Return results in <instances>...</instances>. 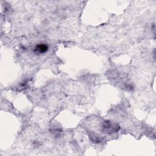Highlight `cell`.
Instances as JSON below:
<instances>
[{
  "label": "cell",
  "mask_w": 156,
  "mask_h": 156,
  "mask_svg": "<svg viewBox=\"0 0 156 156\" xmlns=\"http://www.w3.org/2000/svg\"><path fill=\"white\" fill-rule=\"evenodd\" d=\"M48 50V46L45 43H40L35 46L34 48V52L37 54H42L47 52Z\"/></svg>",
  "instance_id": "2"
},
{
  "label": "cell",
  "mask_w": 156,
  "mask_h": 156,
  "mask_svg": "<svg viewBox=\"0 0 156 156\" xmlns=\"http://www.w3.org/2000/svg\"><path fill=\"white\" fill-rule=\"evenodd\" d=\"M102 130L106 133H113L119 129V126L116 123H113L109 120H105L102 122Z\"/></svg>",
  "instance_id": "1"
}]
</instances>
